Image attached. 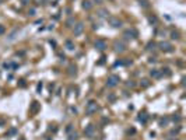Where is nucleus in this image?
<instances>
[{
    "label": "nucleus",
    "mask_w": 186,
    "mask_h": 140,
    "mask_svg": "<svg viewBox=\"0 0 186 140\" xmlns=\"http://www.w3.org/2000/svg\"><path fill=\"white\" fill-rule=\"evenodd\" d=\"M97 111H98V105H97L95 101H90V102L87 104V107H85V113L87 115H92V113H95Z\"/></svg>",
    "instance_id": "1"
},
{
    "label": "nucleus",
    "mask_w": 186,
    "mask_h": 140,
    "mask_svg": "<svg viewBox=\"0 0 186 140\" xmlns=\"http://www.w3.org/2000/svg\"><path fill=\"white\" fill-rule=\"evenodd\" d=\"M120 81V77L116 76V74H112V76L108 77V80H106V85L108 87H116L118 84H119Z\"/></svg>",
    "instance_id": "2"
},
{
    "label": "nucleus",
    "mask_w": 186,
    "mask_h": 140,
    "mask_svg": "<svg viewBox=\"0 0 186 140\" xmlns=\"http://www.w3.org/2000/svg\"><path fill=\"white\" fill-rule=\"evenodd\" d=\"M159 49H161L162 52H174V46H172V43L169 42H165V41H162V42H159Z\"/></svg>",
    "instance_id": "3"
},
{
    "label": "nucleus",
    "mask_w": 186,
    "mask_h": 140,
    "mask_svg": "<svg viewBox=\"0 0 186 140\" xmlns=\"http://www.w3.org/2000/svg\"><path fill=\"white\" fill-rule=\"evenodd\" d=\"M83 31H84V24H83V22H77V24L74 25V30H73L74 35H76V37H78V35L83 34Z\"/></svg>",
    "instance_id": "4"
},
{
    "label": "nucleus",
    "mask_w": 186,
    "mask_h": 140,
    "mask_svg": "<svg viewBox=\"0 0 186 140\" xmlns=\"http://www.w3.org/2000/svg\"><path fill=\"white\" fill-rule=\"evenodd\" d=\"M108 21H109V25H112L113 28H120L122 27V21H120L119 18H116V17H111Z\"/></svg>",
    "instance_id": "5"
},
{
    "label": "nucleus",
    "mask_w": 186,
    "mask_h": 140,
    "mask_svg": "<svg viewBox=\"0 0 186 140\" xmlns=\"http://www.w3.org/2000/svg\"><path fill=\"white\" fill-rule=\"evenodd\" d=\"M94 133H95V126H94V125L85 126V129H84V134H85V136H87V137H92Z\"/></svg>",
    "instance_id": "6"
},
{
    "label": "nucleus",
    "mask_w": 186,
    "mask_h": 140,
    "mask_svg": "<svg viewBox=\"0 0 186 140\" xmlns=\"http://www.w3.org/2000/svg\"><path fill=\"white\" fill-rule=\"evenodd\" d=\"M94 46H95V49H98V51H104V49L106 48V42L102 39H97L95 43H94Z\"/></svg>",
    "instance_id": "7"
},
{
    "label": "nucleus",
    "mask_w": 186,
    "mask_h": 140,
    "mask_svg": "<svg viewBox=\"0 0 186 140\" xmlns=\"http://www.w3.org/2000/svg\"><path fill=\"white\" fill-rule=\"evenodd\" d=\"M115 51L119 52V53H122V52H125V49H126V46L123 45L122 42H115Z\"/></svg>",
    "instance_id": "8"
},
{
    "label": "nucleus",
    "mask_w": 186,
    "mask_h": 140,
    "mask_svg": "<svg viewBox=\"0 0 186 140\" xmlns=\"http://www.w3.org/2000/svg\"><path fill=\"white\" fill-rule=\"evenodd\" d=\"M126 38H136L137 37V31H134V30H127V31H125V34H123Z\"/></svg>",
    "instance_id": "9"
},
{
    "label": "nucleus",
    "mask_w": 186,
    "mask_h": 140,
    "mask_svg": "<svg viewBox=\"0 0 186 140\" xmlns=\"http://www.w3.org/2000/svg\"><path fill=\"white\" fill-rule=\"evenodd\" d=\"M150 76L153 77V79H161V72L159 70H157V69H153V70H150Z\"/></svg>",
    "instance_id": "10"
},
{
    "label": "nucleus",
    "mask_w": 186,
    "mask_h": 140,
    "mask_svg": "<svg viewBox=\"0 0 186 140\" xmlns=\"http://www.w3.org/2000/svg\"><path fill=\"white\" fill-rule=\"evenodd\" d=\"M81 6H83V9H84V10H91V9H92V2H90V0H84Z\"/></svg>",
    "instance_id": "11"
},
{
    "label": "nucleus",
    "mask_w": 186,
    "mask_h": 140,
    "mask_svg": "<svg viewBox=\"0 0 186 140\" xmlns=\"http://www.w3.org/2000/svg\"><path fill=\"white\" fill-rule=\"evenodd\" d=\"M98 15L99 17H102V18H108V15H109V11L106 9H101L98 11Z\"/></svg>",
    "instance_id": "12"
},
{
    "label": "nucleus",
    "mask_w": 186,
    "mask_h": 140,
    "mask_svg": "<svg viewBox=\"0 0 186 140\" xmlns=\"http://www.w3.org/2000/svg\"><path fill=\"white\" fill-rule=\"evenodd\" d=\"M64 46H66V49H69V51H73V49H74V43L70 39H67L66 42H64Z\"/></svg>",
    "instance_id": "13"
},
{
    "label": "nucleus",
    "mask_w": 186,
    "mask_h": 140,
    "mask_svg": "<svg viewBox=\"0 0 186 140\" xmlns=\"http://www.w3.org/2000/svg\"><path fill=\"white\" fill-rule=\"evenodd\" d=\"M147 113L146 112H143V113H140V116H138V121L141 122V123H146V122H147Z\"/></svg>",
    "instance_id": "14"
},
{
    "label": "nucleus",
    "mask_w": 186,
    "mask_h": 140,
    "mask_svg": "<svg viewBox=\"0 0 186 140\" xmlns=\"http://www.w3.org/2000/svg\"><path fill=\"white\" fill-rule=\"evenodd\" d=\"M148 21H150V24H157V22H158V18H157L155 15H150V17H148Z\"/></svg>",
    "instance_id": "15"
},
{
    "label": "nucleus",
    "mask_w": 186,
    "mask_h": 140,
    "mask_svg": "<svg viewBox=\"0 0 186 140\" xmlns=\"http://www.w3.org/2000/svg\"><path fill=\"white\" fill-rule=\"evenodd\" d=\"M148 85H150V80H147V79H143V80H141V87L147 88Z\"/></svg>",
    "instance_id": "16"
},
{
    "label": "nucleus",
    "mask_w": 186,
    "mask_h": 140,
    "mask_svg": "<svg viewBox=\"0 0 186 140\" xmlns=\"http://www.w3.org/2000/svg\"><path fill=\"white\" fill-rule=\"evenodd\" d=\"M161 74H165V76H171V70H169L168 67H164V69L161 70Z\"/></svg>",
    "instance_id": "17"
},
{
    "label": "nucleus",
    "mask_w": 186,
    "mask_h": 140,
    "mask_svg": "<svg viewBox=\"0 0 186 140\" xmlns=\"http://www.w3.org/2000/svg\"><path fill=\"white\" fill-rule=\"evenodd\" d=\"M14 134H17V129H15V128L10 129V130L7 132V137H10V136H14Z\"/></svg>",
    "instance_id": "18"
},
{
    "label": "nucleus",
    "mask_w": 186,
    "mask_h": 140,
    "mask_svg": "<svg viewBox=\"0 0 186 140\" xmlns=\"http://www.w3.org/2000/svg\"><path fill=\"white\" fill-rule=\"evenodd\" d=\"M171 38H172V39H179V32H178V31H172V32H171Z\"/></svg>",
    "instance_id": "19"
},
{
    "label": "nucleus",
    "mask_w": 186,
    "mask_h": 140,
    "mask_svg": "<svg viewBox=\"0 0 186 140\" xmlns=\"http://www.w3.org/2000/svg\"><path fill=\"white\" fill-rule=\"evenodd\" d=\"M138 4L141 7H148V2L147 0H138Z\"/></svg>",
    "instance_id": "20"
},
{
    "label": "nucleus",
    "mask_w": 186,
    "mask_h": 140,
    "mask_svg": "<svg viewBox=\"0 0 186 140\" xmlns=\"http://www.w3.org/2000/svg\"><path fill=\"white\" fill-rule=\"evenodd\" d=\"M167 123H168V119H167V118H164V119L159 121V126H165Z\"/></svg>",
    "instance_id": "21"
},
{
    "label": "nucleus",
    "mask_w": 186,
    "mask_h": 140,
    "mask_svg": "<svg viewBox=\"0 0 186 140\" xmlns=\"http://www.w3.org/2000/svg\"><path fill=\"white\" fill-rule=\"evenodd\" d=\"M73 24H74V20H73V18H69V20L66 21V25H67V27H72Z\"/></svg>",
    "instance_id": "22"
},
{
    "label": "nucleus",
    "mask_w": 186,
    "mask_h": 140,
    "mask_svg": "<svg viewBox=\"0 0 186 140\" xmlns=\"http://www.w3.org/2000/svg\"><path fill=\"white\" fill-rule=\"evenodd\" d=\"M69 70H70L69 73L72 74V76H73V74H76V66H70V67H69Z\"/></svg>",
    "instance_id": "23"
},
{
    "label": "nucleus",
    "mask_w": 186,
    "mask_h": 140,
    "mask_svg": "<svg viewBox=\"0 0 186 140\" xmlns=\"http://www.w3.org/2000/svg\"><path fill=\"white\" fill-rule=\"evenodd\" d=\"M69 140H77V133H73V134H70Z\"/></svg>",
    "instance_id": "24"
},
{
    "label": "nucleus",
    "mask_w": 186,
    "mask_h": 140,
    "mask_svg": "<svg viewBox=\"0 0 186 140\" xmlns=\"http://www.w3.org/2000/svg\"><path fill=\"white\" fill-rule=\"evenodd\" d=\"M4 32H6V28H4V25H0V35H3Z\"/></svg>",
    "instance_id": "25"
},
{
    "label": "nucleus",
    "mask_w": 186,
    "mask_h": 140,
    "mask_svg": "<svg viewBox=\"0 0 186 140\" xmlns=\"http://www.w3.org/2000/svg\"><path fill=\"white\" fill-rule=\"evenodd\" d=\"M154 46H155V45H154V42H150L147 45V49H148V51H150V49H154Z\"/></svg>",
    "instance_id": "26"
},
{
    "label": "nucleus",
    "mask_w": 186,
    "mask_h": 140,
    "mask_svg": "<svg viewBox=\"0 0 186 140\" xmlns=\"http://www.w3.org/2000/svg\"><path fill=\"white\" fill-rule=\"evenodd\" d=\"M126 85H127V87H134V83H133V81H129V83H126Z\"/></svg>",
    "instance_id": "27"
},
{
    "label": "nucleus",
    "mask_w": 186,
    "mask_h": 140,
    "mask_svg": "<svg viewBox=\"0 0 186 140\" xmlns=\"http://www.w3.org/2000/svg\"><path fill=\"white\" fill-rule=\"evenodd\" d=\"M154 62H155V58H150V59H148V63H154Z\"/></svg>",
    "instance_id": "28"
},
{
    "label": "nucleus",
    "mask_w": 186,
    "mask_h": 140,
    "mask_svg": "<svg viewBox=\"0 0 186 140\" xmlns=\"http://www.w3.org/2000/svg\"><path fill=\"white\" fill-rule=\"evenodd\" d=\"M174 121L175 122H179L180 121V116H174Z\"/></svg>",
    "instance_id": "29"
},
{
    "label": "nucleus",
    "mask_w": 186,
    "mask_h": 140,
    "mask_svg": "<svg viewBox=\"0 0 186 140\" xmlns=\"http://www.w3.org/2000/svg\"><path fill=\"white\" fill-rule=\"evenodd\" d=\"M34 14H35V10L31 9V10H30V15H34Z\"/></svg>",
    "instance_id": "30"
},
{
    "label": "nucleus",
    "mask_w": 186,
    "mask_h": 140,
    "mask_svg": "<svg viewBox=\"0 0 186 140\" xmlns=\"http://www.w3.org/2000/svg\"><path fill=\"white\" fill-rule=\"evenodd\" d=\"M94 2H95L97 4H99V3H101V0H94Z\"/></svg>",
    "instance_id": "31"
},
{
    "label": "nucleus",
    "mask_w": 186,
    "mask_h": 140,
    "mask_svg": "<svg viewBox=\"0 0 186 140\" xmlns=\"http://www.w3.org/2000/svg\"><path fill=\"white\" fill-rule=\"evenodd\" d=\"M171 140H175V139H171Z\"/></svg>",
    "instance_id": "32"
}]
</instances>
